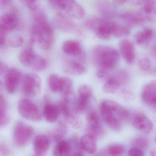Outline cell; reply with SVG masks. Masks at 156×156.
Returning <instances> with one entry per match:
<instances>
[{"instance_id": "32", "label": "cell", "mask_w": 156, "mask_h": 156, "mask_svg": "<svg viewBox=\"0 0 156 156\" xmlns=\"http://www.w3.org/2000/svg\"><path fill=\"white\" fill-rule=\"evenodd\" d=\"M58 106L60 109V112L67 120L73 115L71 112L69 101L68 99L67 98L62 99L59 101Z\"/></svg>"}, {"instance_id": "40", "label": "cell", "mask_w": 156, "mask_h": 156, "mask_svg": "<svg viewBox=\"0 0 156 156\" xmlns=\"http://www.w3.org/2000/svg\"><path fill=\"white\" fill-rule=\"evenodd\" d=\"M139 65L141 69L144 71H147L151 68L152 64L149 59L145 57L139 60Z\"/></svg>"}, {"instance_id": "7", "label": "cell", "mask_w": 156, "mask_h": 156, "mask_svg": "<svg viewBox=\"0 0 156 156\" xmlns=\"http://www.w3.org/2000/svg\"><path fill=\"white\" fill-rule=\"evenodd\" d=\"M42 80L37 74L30 73L26 74L23 78L22 84V90L26 95L34 96L38 94L41 91Z\"/></svg>"}, {"instance_id": "52", "label": "cell", "mask_w": 156, "mask_h": 156, "mask_svg": "<svg viewBox=\"0 0 156 156\" xmlns=\"http://www.w3.org/2000/svg\"><path fill=\"white\" fill-rule=\"evenodd\" d=\"M3 84L2 83L1 81L0 80V93H2V92L3 90Z\"/></svg>"}, {"instance_id": "44", "label": "cell", "mask_w": 156, "mask_h": 156, "mask_svg": "<svg viewBox=\"0 0 156 156\" xmlns=\"http://www.w3.org/2000/svg\"><path fill=\"white\" fill-rule=\"evenodd\" d=\"M7 108V102L5 97L0 93V110L6 111Z\"/></svg>"}, {"instance_id": "50", "label": "cell", "mask_w": 156, "mask_h": 156, "mask_svg": "<svg viewBox=\"0 0 156 156\" xmlns=\"http://www.w3.org/2000/svg\"><path fill=\"white\" fill-rule=\"evenodd\" d=\"M152 53L154 56L156 58V43L153 46L152 49Z\"/></svg>"}, {"instance_id": "45", "label": "cell", "mask_w": 156, "mask_h": 156, "mask_svg": "<svg viewBox=\"0 0 156 156\" xmlns=\"http://www.w3.org/2000/svg\"><path fill=\"white\" fill-rule=\"evenodd\" d=\"M8 70V67L5 63L0 60V75L6 72Z\"/></svg>"}, {"instance_id": "24", "label": "cell", "mask_w": 156, "mask_h": 156, "mask_svg": "<svg viewBox=\"0 0 156 156\" xmlns=\"http://www.w3.org/2000/svg\"><path fill=\"white\" fill-rule=\"evenodd\" d=\"M63 69L66 73L74 75H81L86 71V69L82 64L72 60H67L64 63Z\"/></svg>"}, {"instance_id": "22", "label": "cell", "mask_w": 156, "mask_h": 156, "mask_svg": "<svg viewBox=\"0 0 156 156\" xmlns=\"http://www.w3.org/2000/svg\"><path fill=\"white\" fill-rule=\"evenodd\" d=\"M18 24V18L14 14L5 13L0 16V27L6 31L14 29Z\"/></svg>"}, {"instance_id": "25", "label": "cell", "mask_w": 156, "mask_h": 156, "mask_svg": "<svg viewBox=\"0 0 156 156\" xmlns=\"http://www.w3.org/2000/svg\"><path fill=\"white\" fill-rule=\"evenodd\" d=\"M112 23L105 20L97 27L95 32L98 38L102 40H108L112 35Z\"/></svg>"}, {"instance_id": "3", "label": "cell", "mask_w": 156, "mask_h": 156, "mask_svg": "<svg viewBox=\"0 0 156 156\" xmlns=\"http://www.w3.org/2000/svg\"><path fill=\"white\" fill-rule=\"evenodd\" d=\"M19 60L27 67L37 71L44 70L48 64L47 60L36 54L31 47L25 49L21 53Z\"/></svg>"}, {"instance_id": "19", "label": "cell", "mask_w": 156, "mask_h": 156, "mask_svg": "<svg viewBox=\"0 0 156 156\" xmlns=\"http://www.w3.org/2000/svg\"><path fill=\"white\" fill-rule=\"evenodd\" d=\"M97 138L92 134L84 135L80 141L82 149L89 154H94L97 150Z\"/></svg>"}, {"instance_id": "35", "label": "cell", "mask_w": 156, "mask_h": 156, "mask_svg": "<svg viewBox=\"0 0 156 156\" xmlns=\"http://www.w3.org/2000/svg\"><path fill=\"white\" fill-rule=\"evenodd\" d=\"M104 20V19L99 17H93L86 20L84 23V25L88 29L95 32L97 27Z\"/></svg>"}, {"instance_id": "26", "label": "cell", "mask_w": 156, "mask_h": 156, "mask_svg": "<svg viewBox=\"0 0 156 156\" xmlns=\"http://www.w3.org/2000/svg\"><path fill=\"white\" fill-rule=\"evenodd\" d=\"M72 148L70 143L66 140H61L57 142L53 151L55 156H66L71 155Z\"/></svg>"}, {"instance_id": "53", "label": "cell", "mask_w": 156, "mask_h": 156, "mask_svg": "<svg viewBox=\"0 0 156 156\" xmlns=\"http://www.w3.org/2000/svg\"><path fill=\"white\" fill-rule=\"evenodd\" d=\"M154 73H155L156 75V67L154 69Z\"/></svg>"}, {"instance_id": "5", "label": "cell", "mask_w": 156, "mask_h": 156, "mask_svg": "<svg viewBox=\"0 0 156 156\" xmlns=\"http://www.w3.org/2000/svg\"><path fill=\"white\" fill-rule=\"evenodd\" d=\"M17 108L19 114L24 119L35 122L42 120V115L38 107L28 99H21L18 102Z\"/></svg>"}, {"instance_id": "8", "label": "cell", "mask_w": 156, "mask_h": 156, "mask_svg": "<svg viewBox=\"0 0 156 156\" xmlns=\"http://www.w3.org/2000/svg\"><path fill=\"white\" fill-rule=\"evenodd\" d=\"M99 109L102 119L105 124L115 132L120 131L121 129V123L106 104L105 100L100 103Z\"/></svg>"}, {"instance_id": "30", "label": "cell", "mask_w": 156, "mask_h": 156, "mask_svg": "<svg viewBox=\"0 0 156 156\" xmlns=\"http://www.w3.org/2000/svg\"><path fill=\"white\" fill-rule=\"evenodd\" d=\"M62 81L63 77L56 74H50L48 78V86L50 90L54 92H60Z\"/></svg>"}, {"instance_id": "12", "label": "cell", "mask_w": 156, "mask_h": 156, "mask_svg": "<svg viewBox=\"0 0 156 156\" xmlns=\"http://www.w3.org/2000/svg\"><path fill=\"white\" fill-rule=\"evenodd\" d=\"M132 123L136 130L144 133H150L154 128L152 121L142 112L137 113L133 115Z\"/></svg>"}, {"instance_id": "1", "label": "cell", "mask_w": 156, "mask_h": 156, "mask_svg": "<svg viewBox=\"0 0 156 156\" xmlns=\"http://www.w3.org/2000/svg\"><path fill=\"white\" fill-rule=\"evenodd\" d=\"M93 60L99 68L108 71L115 67L120 60L118 50L111 46L98 45L93 50Z\"/></svg>"}, {"instance_id": "38", "label": "cell", "mask_w": 156, "mask_h": 156, "mask_svg": "<svg viewBox=\"0 0 156 156\" xmlns=\"http://www.w3.org/2000/svg\"><path fill=\"white\" fill-rule=\"evenodd\" d=\"M23 37L18 35H14L8 39V43L10 46L13 48H18L23 45Z\"/></svg>"}, {"instance_id": "51", "label": "cell", "mask_w": 156, "mask_h": 156, "mask_svg": "<svg viewBox=\"0 0 156 156\" xmlns=\"http://www.w3.org/2000/svg\"><path fill=\"white\" fill-rule=\"evenodd\" d=\"M150 155L151 156H156V148H154L151 150L150 153Z\"/></svg>"}, {"instance_id": "23", "label": "cell", "mask_w": 156, "mask_h": 156, "mask_svg": "<svg viewBox=\"0 0 156 156\" xmlns=\"http://www.w3.org/2000/svg\"><path fill=\"white\" fill-rule=\"evenodd\" d=\"M62 49L67 55L78 56L82 54V47L78 41L75 40H67L62 45Z\"/></svg>"}, {"instance_id": "2", "label": "cell", "mask_w": 156, "mask_h": 156, "mask_svg": "<svg viewBox=\"0 0 156 156\" xmlns=\"http://www.w3.org/2000/svg\"><path fill=\"white\" fill-rule=\"evenodd\" d=\"M34 12L33 27L38 30L43 37V44L41 48L45 50L48 49L52 46L54 39L53 27L44 12L38 9Z\"/></svg>"}, {"instance_id": "15", "label": "cell", "mask_w": 156, "mask_h": 156, "mask_svg": "<svg viewBox=\"0 0 156 156\" xmlns=\"http://www.w3.org/2000/svg\"><path fill=\"white\" fill-rule=\"evenodd\" d=\"M63 11L76 19H82L85 15V10L76 0H64Z\"/></svg>"}, {"instance_id": "18", "label": "cell", "mask_w": 156, "mask_h": 156, "mask_svg": "<svg viewBox=\"0 0 156 156\" xmlns=\"http://www.w3.org/2000/svg\"><path fill=\"white\" fill-rule=\"evenodd\" d=\"M49 138L44 135H38L35 137L34 142V150L37 156L45 154L50 147Z\"/></svg>"}, {"instance_id": "14", "label": "cell", "mask_w": 156, "mask_h": 156, "mask_svg": "<svg viewBox=\"0 0 156 156\" xmlns=\"http://www.w3.org/2000/svg\"><path fill=\"white\" fill-rule=\"evenodd\" d=\"M119 47L125 61L127 64H133L136 58L135 49L133 42L129 39H122L119 42Z\"/></svg>"}, {"instance_id": "46", "label": "cell", "mask_w": 156, "mask_h": 156, "mask_svg": "<svg viewBox=\"0 0 156 156\" xmlns=\"http://www.w3.org/2000/svg\"><path fill=\"white\" fill-rule=\"evenodd\" d=\"M128 1V0H113V3L115 5H122Z\"/></svg>"}, {"instance_id": "28", "label": "cell", "mask_w": 156, "mask_h": 156, "mask_svg": "<svg viewBox=\"0 0 156 156\" xmlns=\"http://www.w3.org/2000/svg\"><path fill=\"white\" fill-rule=\"evenodd\" d=\"M153 36V31L151 28L146 27L138 31L134 35V40L138 45H144L149 42Z\"/></svg>"}, {"instance_id": "48", "label": "cell", "mask_w": 156, "mask_h": 156, "mask_svg": "<svg viewBox=\"0 0 156 156\" xmlns=\"http://www.w3.org/2000/svg\"><path fill=\"white\" fill-rule=\"evenodd\" d=\"M12 0H0V5H6L11 3Z\"/></svg>"}, {"instance_id": "21", "label": "cell", "mask_w": 156, "mask_h": 156, "mask_svg": "<svg viewBox=\"0 0 156 156\" xmlns=\"http://www.w3.org/2000/svg\"><path fill=\"white\" fill-rule=\"evenodd\" d=\"M60 113L58 105L54 103H46L43 109L44 117L47 122L51 123L57 121L60 116Z\"/></svg>"}, {"instance_id": "49", "label": "cell", "mask_w": 156, "mask_h": 156, "mask_svg": "<svg viewBox=\"0 0 156 156\" xmlns=\"http://www.w3.org/2000/svg\"><path fill=\"white\" fill-rule=\"evenodd\" d=\"M48 1L50 3L53 5L54 6H55V7H56L60 0H48Z\"/></svg>"}, {"instance_id": "41", "label": "cell", "mask_w": 156, "mask_h": 156, "mask_svg": "<svg viewBox=\"0 0 156 156\" xmlns=\"http://www.w3.org/2000/svg\"><path fill=\"white\" fill-rule=\"evenodd\" d=\"M67 120L70 125L74 128L79 129L80 128L82 125L81 121L78 117L72 115Z\"/></svg>"}, {"instance_id": "33", "label": "cell", "mask_w": 156, "mask_h": 156, "mask_svg": "<svg viewBox=\"0 0 156 156\" xmlns=\"http://www.w3.org/2000/svg\"><path fill=\"white\" fill-rule=\"evenodd\" d=\"M126 148L123 145L113 144L107 147V152L110 155L122 156L125 154Z\"/></svg>"}, {"instance_id": "27", "label": "cell", "mask_w": 156, "mask_h": 156, "mask_svg": "<svg viewBox=\"0 0 156 156\" xmlns=\"http://www.w3.org/2000/svg\"><path fill=\"white\" fill-rule=\"evenodd\" d=\"M144 11L146 20L151 23H156V0H145Z\"/></svg>"}, {"instance_id": "11", "label": "cell", "mask_w": 156, "mask_h": 156, "mask_svg": "<svg viewBox=\"0 0 156 156\" xmlns=\"http://www.w3.org/2000/svg\"><path fill=\"white\" fill-rule=\"evenodd\" d=\"M141 99L145 104L156 111V81H151L144 86L141 93Z\"/></svg>"}, {"instance_id": "20", "label": "cell", "mask_w": 156, "mask_h": 156, "mask_svg": "<svg viewBox=\"0 0 156 156\" xmlns=\"http://www.w3.org/2000/svg\"><path fill=\"white\" fill-rule=\"evenodd\" d=\"M105 101L120 122L128 119L130 116V113L126 108L113 101L110 100H105Z\"/></svg>"}, {"instance_id": "6", "label": "cell", "mask_w": 156, "mask_h": 156, "mask_svg": "<svg viewBox=\"0 0 156 156\" xmlns=\"http://www.w3.org/2000/svg\"><path fill=\"white\" fill-rule=\"evenodd\" d=\"M34 134V129L30 125L19 122L15 127L13 140L15 144L19 147H23L28 143Z\"/></svg>"}, {"instance_id": "54", "label": "cell", "mask_w": 156, "mask_h": 156, "mask_svg": "<svg viewBox=\"0 0 156 156\" xmlns=\"http://www.w3.org/2000/svg\"><path fill=\"white\" fill-rule=\"evenodd\" d=\"M155 142L156 143V136L155 137Z\"/></svg>"}, {"instance_id": "9", "label": "cell", "mask_w": 156, "mask_h": 156, "mask_svg": "<svg viewBox=\"0 0 156 156\" xmlns=\"http://www.w3.org/2000/svg\"><path fill=\"white\" fill-rule=\"evenodd\" d=\"M86 119L89 133L93 135L96 138L102 136L105 134V130L97 113L93 110H90L87 113Z\"/></svg>"}, {"instance_id": "31", "label": "cell", "mask_w": 156, "mask_h": 156, "mask_svg": "<svg viewBox=\"0 0 156 156\" xmlns=\"http://www.w3.org/2000/svg\"><path fill=\"white\" fill-rule=\"evenodd\" d=\"M67 131L66 124L64 122H60L52 132V138L55 142H59L63 139V137L66 134Z\"/></svg>"}, {"instance_id": "39", "label": "cell", "mask_w": 156, "mask_h": 156, "mask_svg": "<svg viewBox=\"0 0 156 156\" xmlns=\"http://www.w3.org/2000/svg\"><path fill=\"white\" fill-rule=\"evenodd\" d=\"M11 119L6 113V111L0 110V128L4 127L10 123Z\"/></svg>"}, {"instance_id": "34", "label": "cell", "mask_w": 156, "mask_h": 156, "mask_svg": "<svg viewBox=\"0 0 156 156\" xmlns=\"http://www.w3.org/2000/svg\"><path fill=\"white\" fill-rule=\"evenodd\" d=\"M73 84L71 79L67 78H63L62 86L60 92L65 96H67L73 92Z\"/></svg>"}, {"instance_id": "10", "label": "cell", "mask_w": 156, "mask_h": 156, "mask_svg": "<svg viewBox=\"0 0 156 156\" xmlns=\"http://www.w3.org/2000/svg\"><path fill=\"white\" fill-rule=\"evenodd\" d=\"M21 73L19 70L12 68L7 70L5 78V88L8 93L13 94L17 90L21 81Z\"/></svg>"}, {"instance_id": "42", "label": "cell", "mask_w": 156, "mask_h": 156, "mask_svg": "<svg viewBox=\"0 0 156 156\" xmlns=\"http://www.w3.org/2000/svg\"><path fill=\"white\" fill-rule=\"evenodd\" d=\"M128 155L144 156L145 155L143 150L134 147L129 150L128 152Z\"/></svg>"}, {"instance_id": "47", "label": "cell", "mask_w": 156, "mask_h": 156, "mask_svg": "<svg viewBox=\"0 0 156 156\" xmlns=\"http://www.w3.org/2000/svg\"><path fill=\"white\" fill-rule=\"evenodd\" d=\"M122 94L125 98H126V99H130L131 97H132V94H131V93L129 91H127L123 92Z\"/></svg>"}, {"instance_id": "43", "label": "cell", "mask_w": 156, "mask_h": 156, "mask_svg": "<svg viewBox=\"0 0 156 156\" xmlns=\"http://www.w3.org/2000/svg\"><path fill=\"white\" fill-rule=\"evenodd\" d=\"M6 30L0 27V45H4L6 40Z\"/></svg>"}, {"instance_id": "4", "label": "cell", "mask_w": 156, "mask_h": 156, "mask_svg": "<svg viewBox=\"0 0 156 156\" xmlns=\"http://www.w3.org/2000/svg\"><path fill=\"white\" fill-rule=\"evenodd\" d=\"M130 75L125 70H120L109 76L103 86V90L106 93H114L119 89L121 86L125 85L129 81Z\"/></svg>"}, {"instance_id": "36", "label": "cell", "mask_w": 156, "mask_h": 156, "mask_svg": "<svg viewBox=\"0 0 156 156\" xmlns=\"http://www.w3.org/2000/svg\"><path fill=\"white\" fill-rule=\"evenodd\" d=\"M135 147L140 148L143 150H147L149 146V140L144 137H139L135 139L133 142Z\"/></svg>"}, {"instance_id": "16", "label": "cell", "mask_w": 156, "mask_h": 156, "mask_svg": "<svg viewBox=\"0 0 156 156\" xmlns=\"http://www.w3.org/2000/svg\"><path fill=\"white\" fill-rule=\"evenodd\" d=\"M54 23L58 29L64 32L71 33L76 28L75 23L61 13L56 15L54 18Z\"/></svg>"}, {"instance_id": "29", "label": "cell", "mask_w": 156, "mask_h": 156, "mask_svg": "<svg viewBox=\"0 0 156 156\" xmlns=\"http://www.w3.org/2000/svg\"><path fill=\"white\" fill-rule=\"evenodd\" d=\"M112 35L120 38L126 36L130 34L129 26L126 24H122L117 23H112Z\"/></svg>"}, {"instance_id": "17", "label": "cell", "mask_w": 156, "mask_h": 156, "mask_svg": "<svg viewBox=\"0 0 156 156\" xmlns=\"http://www.w3.org/2000/svg\"><path fill=\"white\" fill-rule=\"evenodd\" d=\"M120 17L128 26L141 24L146 20L145 15L139 11H130L123 13L120 16Z\"/></svg>"}, {"instance_id": "37", "label": "cell", "mask_w": 156, "mask_h": 156, "mask_svg": "<svg viewBox=\"0 0 156 156\" xmlns=\"http://www.w3.org/2000/svg\"><path fill=\"white\" fill-rule=\"evenodd\" d=\"M26 7L32 11L38 10L40 6L41 0H19Z\"/></svg>"}, {"instance_id": "13", "label": "cell", "mask_w": 156, "mask_h": 156, "mask_svg": "<svg viewBox=\"0 0 156 156\" xmlns=\"http://www.w3.org/2000/svg\"><path fill=\"white\" fill-rule=\"evenodd\" d=\"M93 94V89L90 86L83 84L78 89V99L76 110L79 113H82L85 110L89 104Z\"/></svg>"}]
</instances>
